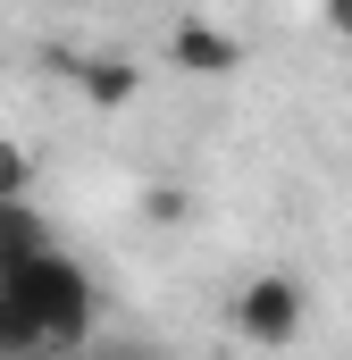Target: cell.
Here are the masks:
<instances>
[{
    "label": "cell",
    "instance_id": "cell-1",
    "mask_svg": "<svg viewBox=\"0 0 352 360\" xmlns=\"http://www.w3.org/2000/svg\"><path fill=\"white\" fill-rule=\"evenodd\" d=\"M92 335V276L68 252L0 260V360H76Z\"/></svg>",
    "mask_w": 352,
    "mask_h": 360
},
{
    "label": "cell",
    "instance_id": "cell-2",
    "mask_svg": "<svg viewBox=\"0 0 352 360\" xmlns=\"http://www.w3.org/2000/svg\"><path fill=\"white\" fill-rule=\"evenodd\" d=\"M302 327H310V293H302V276H285V269L244 276V293H235V335H244V344L285 352Z\"/></svg>",
    "mask_w": 352,
    "mask_h": 360
},
{
    "label": "cell",
    "instance_id": "cell-3",
    "mask_svg": "<svg viewBox=\"0 0 352 360\" xmlns=\"http://www.w3.org/2000/svg\"><path fill=\"white\" fill-rule=\"evenodd\" d=\"M168 59L184 68V76H235V68H244V42H235L227 25H210V17H176Z\"/></svg>",
    "mask_w": 352,
    "mask_h": 360
},
{
    "label": "cell",
    "instance_id": "cell-4",
    "mask_svg": "<svg viewBox=\"0 0 352 360\" xmlns=\"http://www.w3.org/2000/svg\"><path fill=\"white\" fill-rule=\"evenodd\" d=\"M76 84H84L92 109H126V101L143 92V68L118 59V51H101V59H76Z\"/></svg>",
    "mask_w": 352,
    "mask_h": 360
},
{
    "label": "cell",
    "instance_id": "cell-5",
    "mask_svg": "<svg viewBox=\"0 0 352 360\" xmlns=\"http://www.w3.org/2000/svg\"><path fill=\"white\" fill-rule=\"evenodd\" d=\"M34 252H59V235L42 226L34 201H0V260H34Z\"/></svg>",
    "mask_w": 352,
    "mask_h": 360
},
{
    "label": "cell",
    "instance_id": "cell-6",
    "mask_svg": "<svg viewBox=\"0 0 352 360\" xmlns=\"http://www.w3.org/2000/svg\"><path fill=\"white\" fill-rule=\"evenodd\" d=\"M25 193H34V160L0 134V201H25Z\"/></svg>",
    "mask_w": 352,
    "mask_h": 360
},
{
    "label": "cell",
    "instance_id": "cell-7",
    "mask_svg": "<svg viewBox=\"0 0 352 360\" xmlns=\"http://www.w3.org/2000/svg\"><path fill=\"white\" fill-rule=\"evenodd\" d=\"M143 218H160V226L184 218V193H176V184H151V193H143Z\"/></svg>",
    "mask_w": 352,
    "mask_h": 360
},
{
    "label": "cell",
    "instance_id": "cell-8",
    "mask_svg": "<svg viewBox=\"0 0 352 360\" xmlns=\"http://www.w3.org/2000/svg\"><path fill=\"white\" fill-rule=\"evenodd\" d=\"M327 34H344V42H352V0H327Z\"/></svg>",
    "mask_w": 352,
    "mask_h": 360
}]
</instances>
